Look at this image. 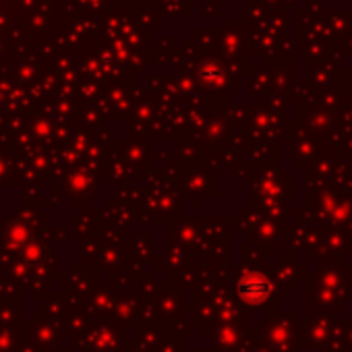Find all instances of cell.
Masks as SVG:
<instances>
[{
  "label": "cell",
  "mask_w": 352,
  "mask_h": 352,
  "mask_svg": "<svg viewBox=\"0 0 352 352\" xmlns=\"http://www.w3.org/2000/svg\"><path fill=\"white\" fill-rule=\"evenodd\" d=\"M241 296L251 305H259L270 296V284L261 278H247L241 284Z\"/></svg>",
  "instance_id": "cell-1"
}]
</instances>
